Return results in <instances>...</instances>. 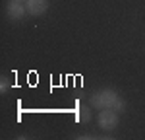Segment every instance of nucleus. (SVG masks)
<instances>
[{"label": "nucleus", "mask_w": 145, "mask_h": 140, "mask_svg": "<svg viewBox=\"0 0 145 140\" xmlns=\"http://www.w3.org/2000/svg\"><path fill=\"white\" fill-rule=\"evenodd\" d=\"M118 123H120L118 111H114V109H101L97 115V125L103 130H114L118 127Z\"/></svg>", "instance_id": "nucleus-2"}, {"label": "nucleus", "mask_w": 145, "mask_h": 140, "mask_svg": "<svg viewBox=\"0 0 145 140\" xmlns=\"http://www.w3.org/2000/svg\"><path fill=\"white\" fill-rule=\"evenodd\" d=\"M78 121L79 123H89L91 121V107L79 105L78 107Z\"/></svg>", "instance_id": "nucleus-5"}, {"label": "nucleus", "mask_w": 145, "mask_h": 140, "mask_svg": "<svg viewBox=\"0 0 145 140\" xmlns=\"http://www.w3.org/2000/svg\"><path fill=\"white\" fill-rule=\"evenodd\" d=\"M6 14H8V18L10 20H22L23 16L27 14V8L22 4V0H10L8 2V8H6Z\"/></svg>", "instance_id": "nucleus-3"}, {"label": "nucleus", "mask_w": 145, "mask_h": 140, "mask_svg": "<svg viewBox=\"0 0 145 140\" xmlns=\"http://www.w3.org/2000/svg\"><path fill=\"white\" fill-rule=\"evenodd\" d=\"M25 8H27V14L31 16H43L48 10V0H27Z\"/></svg>", "instance_id": "nucleus-4"}, {"label": "nucleus", "mask_w": 145, "mask_h": 140, "mask_svg": "<svg viewBox=\"0 0 145 140\" xmlns=\"http://www.w3.org/2000/svg\"><path fill=\"white\" fill-rule=\"evenodd\" d=\"M91 107L95 109H114V111H124L126 109V101L118 95V92H114L110 88H105V90H99L91 95Z\"/></svg>", "instance_id": "nucleus-1"}, {"label": "nucleus", "mask_w": 145, "mask_h": 140, "mask_svg": "<svg viewBox=\"0 0 145 140\" xmlns=\"http://www.w3.org/2000/svg\"><path fill=\"white\" fill-rule=\"evenodd\" d=\"M22 2H27V0H22Z\"/></svg>", "instance_id": "nucleus-6"}]
</instances>
